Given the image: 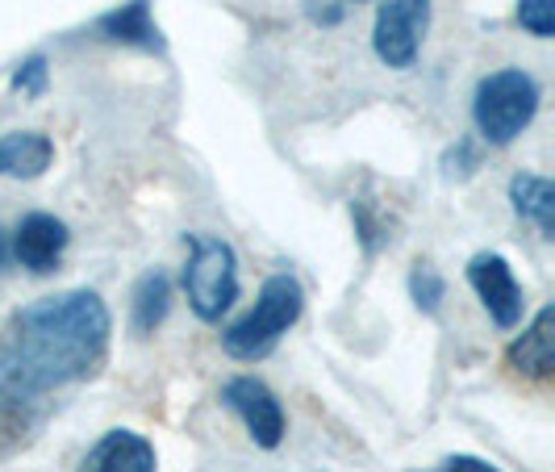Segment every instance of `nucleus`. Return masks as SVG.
Returning a JSON list of instances; mask_svg holds the SVG:
<instances>
[{"instance_id": "f257e3e1", "label": "nucleus", "mask_w": 555, "mask_h": 472, "mask_svg": "<svg viewBox=\"0 0 555 472\" xmlns=\"http://www.w3.org/2000/svg\"><path fill=\"white\" fill-rule=\"evenodd\" d=\"M109 339V306L92 289H67L13 309L0 327V401L26 406L42 393L96 377Z\"/></svg>"}, {"instance_id": "f03ea898", "label": "nucleus", "mask_w": 555, "mask_h": 472, "mask_svg": "<svg viewBox=\"0 0 555 472\" xmlns=\"http://www.w3.org/2000/svg\"><path fill=\"white\" fill-rule=\"evenodd\" d=\"M301 309H306V289H301V280L288 277V272L268 277L263 289H259V297H255V306H250L234 327L222 331V352L230 360H243V363H255V360H263V356H272L280 339L297 327Z\"/></svg>"}, {"instance_id": "7ed1b4c3", "label": "nucleus", "mask_w": 555, "mask_h": 472, "mask_svg": "<svg viewBox=\"0 0 555 472\" xmlns=\"http://www.w3.org/2000/svg\"><path fill=\"white\" fill-rule=\"evenodd\" d=\"M539 97H543L539 84L522 67H501L493 76H485L473 97L476 135L489 146H509L534 122Z\"/></svg>"}, {"instance_id": "20e7f679", "label": "nucleus", "mask_w": 555, "mask_h": 472, "mask_svg": "<svg viewBox=\"0 0 555 472\" xmlns=\"http://www.w3.org/2000/svg\"><path fill=\"white\" fill-rule=\"evenodd\" d=\"M184 297L201 322H222V314L238 302V259L218 234H184Z\"/></svg>"}, {"instance_id": "39448f33", "label": "nucleus", "mask_w": 555, "mask_h": 472, "mask_svg": "<svg viewBox=\"0 0 555 472\" xmlns=\"http://www.w3.org/2000/svg\"><path fill=\"white\" fill-rule=\"evenodd\" d=\"M430 29V0H385L376 13V29H372V47L385 67H414L422 38Z\"/></svg>"}, {"instance_id": "423d86ee", "label": "nucleus", "mask_w": 555, "mask_h": 472, "mask_svg": "<svg viewBox=\"0 0 555 472\" xmlns=\"http://www.w3.org/2000/svg\"><path fill=\"white\" fill-rule=\"evenodd\" d=\"M222 406L243 418L255 447L276 451L280 439H284V406L259 377H230L222 385Z\"/></svg>"}, {"instance_id": "0eeeda50", "label": "nucleus", "mask_w": 555, "mask_h": 472, "mask_svg": "<svg viewBox=\"0 0 555 472\" xmlns=\"http://www.w3.org/2000/svg\"><path fill=\"white\" fill-rule=\"evenodd\" d=\"M468 284H473V293L480 297V306L489 309V318L498 322L501 331H509V327H518L522 322V284L514 277V268L505 264V255L498 251H480L468 259Z\"/></svg>"}, {"instance_id": "6e6552de", "label": "nucleus", "mask_w": 555, "mask_h": 472, "mask_svg": "<svg viewBox=\"0 0 555 472\" xmlns=\"http://www.w3.org/2000/svg\"><path fill=\"white\" fill-rule=\"evenodd\" d=\"M9 243H13V259L22 268H29L34 277H47L59 268L72 234H67V222H59L55 214H26Z\"/></svg>"}, {"instance_id": "1a4fd4ad", "label": "nucleus", "mask_w": 555, "mask_h": 472, "mask_svg": "<svg viewBox=\"0 0 555 472\" xmlns=\"http://www.w3.org/2000/svg\"><path fill=\"white\" fill-rule=\"evenodd\" d=\"M159 469V456L155 444L139 435V431H105L96 447L83 456L80 472H155Z\"/></svg>"}, {"instance_id": "9d476101", "label": "nucleus", "mask_w": 555, "mask_h": 472, "mask_svg": "<svg viewBox=\"0 0 555 472\" xmlns=\"http://www.w3.org/2000/svg\"><path fill=\"white\" fill-rule=\"evenodd\" d=\"M505 360H509L514 372H522L530 381H547V377H552L555 372V306H543L534 314V322L509 343Z\"/></svg>"}, {"instance_id": "9b49d317", "label": "nucleus", "mask_w": 555, "mask_h": 472, "mask_svg": "<svg viewBox=\"0 0 555 472\" xmlns=\"http://www.w3.org/2000/svg\"><path fill=\"white\" fill-rule=\"evenodd\" d=\"M55 164V142L38 130H9L0 135V176L9 180H38Z\"/></svg>"}, {"instance_id": "f8f14e48", "label": "nucleus", "mask_w": 555, "mask_h": 472, "mask_svg": "<svg viewBox=\"0 0 555 472\" xmlns=\"http://www.w3.org/2000/svg\"><path fill=\"white\" fill-rule=\"evenodd\" d=\"M509 201H514V214L539 226L543 239H555V184L539 171H518L509 180Z\"/></svg>"}, {"instance_id": "ddd939ff", "label": "nucleus", "mask_w": 555, "mask_h": 472, "mask_svg": "<svg viewBox=\"0 0 555 472\" xmlns=\"http://www.w3.org/2000/svg\"><path fill=\"white\" fill-rule=\"evenodd\" d=\"M101 34L113 38V42H126V47H139V51H159L164 38H159V26L151 17V0H130L121 9H113L101 17Z\"/></svg>"}, {"instance_id": "4468645a", "label": "nucleus", "mask_w": 555, "mask_h": 472, "mask_svg": "<svg viewBox=\"0 0 555 472\" xmlns=\"http://www.w3.org/2000/svg\"><path fill=\"white\" fill-rule=\"evenodd\" d=\"M171 309V280L167 272H146V277L134 284V306H130V322H134V334H151Z\"/></svg>"}, {"instance_id": "2eb2a0df", "label": "nucleus", "mask_w": 555, "mask_h": 472, "mask_svg": "<svg viewBox=\"0 0 555 472\" xmlns=\"http://www.w3.org/2000/svg\"><path fill=\"white\" fill-rule=\"evenodd\" d=\"M447 284L443 277L430 268V264H417L414 272H410V297L417 302V309H426V314H439V302H443Z\"/></svg>"}, {"instance_id": "dca6fc26", "label": "nucleus", "mask_w": 555, "mask_h": 472, "mask_svg": "<svg viewBox=\"0 0 555 472\" xmlns=\"http://www.w3.org/2000/svg\"><path fill=\"white\" fill-rule=\"evenodd\" d=\"M351 218H356V234H360V243L367 255H376V251L389 243V226L372 214V205H367L363 196L360 201H351Z\"/></svg>"}, {"instance_id": "f3484780", "label": "nucleus", "mask_w": 555, "mask_h": 472, "mask_svg": "<svg viewBox=\"0 0 555 472\" xmlns=\"http://www.w3.org/2000/svg\"><path fill=\"white\" fill-rule=\"evenodd\" d=\"M518 22L534 38H552L555 34V0H518Z\"/></svg>"}, {"instance_id": "a211bd4d", "label": "nucleus", "mask_w": 555, "mask_h": 472, "mask_svg": "<svg viewBox=\"0 0 555 472\" xmlns=\"http://www.w3.org/2000/svg\"><path fill=\"white\" fill-rule=\"evenodd\" d=\"M13 88L26 92V97H38L47 88V59H26L17 72H13Z\"/></svg>"}, {"instance_id": "6ab92c4d", "label": "nucleus", "mask_w": 555, "mask_h": 472, "mask_svg": "<svg viewBox=\"0 0 555 472\" xmlns=\"http://www.w3.org/2000/svg\"><path fill=\"white\" fill-rule=\"evenodd\" d=\"M426 472H501L498 464L480 460V456H447L439 469H426Z\"/></svg>"}, {"instance_id": "aec40b11", "label": "nucleus", "mask_w": 555, "mask_h": 472, "mask_svg": "<svg viewBox=\"0 0 555 472\" xmlns=\"http://www.w3.org/2000/svg\"><path fill=\"white\" fill-rule=\"evenodd\" d=\"M0 435L4 439H17L22 435V422H17V406L13 401H0Z\"/></svg>"}, {"instance_id": "412c9836", "label": "nucleus", "mask_w": 555, "mask_h": 472, "mask_svg": "<svg viewBox=\"0 0 555 472\" xmlns=\"http://www.w3.org/2000/svg\"><path fill=\"white\" fill-rule=\"evenodd\" d=\"M13 259V243H9V234L0 230V272H4V264Z\"/></svg>"}]
</instances>
